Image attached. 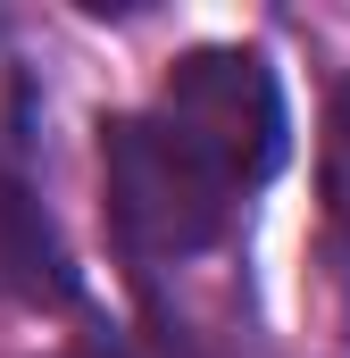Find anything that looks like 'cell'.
<instances>
[{"label":"cell","mask_w":350,"mask_h":358,"mask_svg":"<svg viewBox=\"0 0 350 358\" xmlns=\"http://www.w3.org/2000/svg\"><path fill=\"white\" fill-rule=\"evenodd\" d=\"M100 200H108V225H117L125 259L159 267V259H200L225 234L242 192L209 159H192L159 125V108H142V117L100 125Z\"/></svg>","instance_id":"6da1fadb"},{"label":"cell","mask_w":350,"mask_h":358,"mask_svg":"<svg viewBox=\"0 0 350 358\" xmlns=\"http://www.w3.org/2000/svg\"><path fill=\"white\" fill-rule=\"evenodd\" d=\"M159 125L192 159H209L234 192H259L284 150H292V117H284V84L259 50L242 42H209L192 59H175L167 92H159Z\"/></svg>","instance_id":"7a4b0ae2"},{"label":"cell","mask_w":350,"mask_h":358,"mask_svg":"<svg viewBox=\"0 0 350 358\" xmlns=\"http://www.w3.org/2000/svg\"><path fill=\"white\" fill-rule=\"evenodd\" d=\"M326 200H334V217L350 225V76L326 100Z\"/></svg>","instance_id":"3957f363"},{"label":"cell","mask_w":350,"mask_h":358,"mask_svg":"<svg viewBox=\"0 0 350 358\" xmlns=\"http://www.w3.org/2000/svg\"><path fill=\"white\" fill-rule=\"evenodd\" d=\"M67 358H117V350H67Z\"/></svg>","instance_id":"277c9868"}]
</instances>
